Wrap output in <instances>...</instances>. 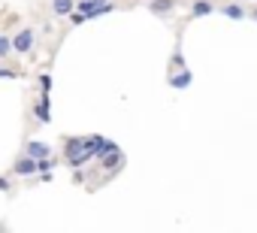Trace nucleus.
<instances>
[{"label":"nucleus","mask_w":257,"mask_h":233,"mask_svg":"<svg viewBox=\"0 0 257 233\" xmlns=\"http://www.w3.org/2000/svg\"><path fill=\"white\" fill-rule=\"evenodd\" d=\"M64 152H67L64 158H67V164H70L73 170H79L82 164H88V161L94 158V155H91V152L85 149L82 137H67V140H64Z\"/></svg>","instance_id":"1"},{"label":"nucleus","mask_w":257,"mask_h":233,"mask_svg":"<svg viewBox=\"0 0 257 233\" xmlns=\"http://www.w3.org/2000/svg\"><path fill=\"white\" fill-rule=\"evenodd\" d=\"M34 46H37V31H31V28H22L13 37V52L16 55H28V52H34Z\"/></svg>","instance_id":"2"},{"label":"nucleus","mask_w":257,"mask_h":233,"mask_svg":"<svg viewBox=\"0 0 257 233\" xmlns=\"http://www.w3.org/2000/svg\"><path fill=\"white\" fill-rule=\"evenodd\" d=\"M97 161H100V170H103V173H115V170H121V167H124V152H121V149L115 146L112 152L100 155Z\"/></svg>","instance_id":"3"},{"label":"nucleus","mask_w":257,"mask_h":233,"mask_svg":"<svg viewBox=\"0 0 257 233\" xmlns=\"http://www.w3.org/2000/svg\"><path fill=\"white\" fill-rule=\"evenodd\" d=\"M25 155L34 158V161H43V158H52V146H46V143H40V140H31V143L25 146Z\"/></svg>","instance_id":"4"},{"label":"nucleus","mask_w":257,"mask_h":233,"mask_svg":"<svg viewBox=\"0 0 257 233\" xmlns=\"http://www.w3.org/2000/svg\"><path fill=\"white\" fill-rule=\"evenodd\" d=\"M34 115H37V122H43V125L52 122V103H49V94H40V100L34 103Z\"/></svg>","instance_id":"5"},{"label":"nucleus","mask_w":257,"mask_h":233,"mask_svg":"<svg viewBox=\"0 0 257 233\" xmlns=\"http://www.w3.org/2000/svg\"><path fill=\"white\" fill-rule=\"evenodd\" d=\"M218 10H221V16H227V19H233V22H245V19H248V10H245L242 4H233V0H230V4H221Z\"/></svg>","instance_id":"6"},{"label":"nucleus","mask_w":257,"mask_h":233,"mask_svg":"<svg viewBox=\"0 0 257 233\" xmlns=\"http://www.w3.org/2000/svg\"><path fill=\"white\" fill-rule=\"evenodd\" d=\"M13 176H37V161L22 155L16 164H13Z\"/></svg>","instance_id":"7"},{"label":"nucleus","mask_w":257,"mask_h":233,"mask_svg":"<svg viewBox=\"0 0 257 233\" xmlns=\"http://www.w3.org/2000/svg\"><path fill=\"white\" fill-rule=\"evenodd\" d=\"M191 82H194V73H191L188 67H182V70H173V73H170V85H173V88H179V91H182V88H188Z\"/></svg>","instance_id":"8"},{"label":"nucleus","mask_w":257,"mask_h":233,"mask_svg":"<svg viewBox=\"0 0 257 233\" xmlns=\"http://www.w3.org/2000/svg\"><path fill=\"white\" fill-rule=\"evenodd\" d=\"M218 7L212 4V0H194V4H191V16L194 19H200V16H209V13H215Z\"/></svg>","instance_id":"9"},{"label":"nucleus","mask_w":257,"mask_h":233,"mask_svg":"<svg viewBox=\"0 0 257 233\" xmlns=\"http://www.w3.org/2000/svg\"><path fill=\"white\" fill-rule=\"evenodd\" d=\"M149 10H152L155 16H167V13H173V10H176V0H152Z\"/></svg>","instance_id":"10"},{"label":"nucleus","mask_w":257,"mask_h":233,"mask_svg":"<svg viewBox=\"0 0 257 233\" xmlns=\"http://www.w3.org/2000/svg\"><path fill=\"white\" fill-rule=\"evenodd\" d=\"M76 10V0H52V13L55 16H70Z\"/></svg>","instance_id":"11"},{"label":"nucleus","mask_w":257,"mask_h":233,"mask_svg":"<svg viewBox=\"0 0 257 233\" xmlns=\"http://www.w3.org/2000/svg\"><path fill=\"white\" fill-rule=\"evenodd\" d=\"M13 55V37L0 34V58H10Z\"/></svg>","instance_id":"12"},{"label":"nucleus","mask_w":257,"mask_h":233,"mask_svg":"<svg viewBox=\"0 0 257 233\" xmlns=\"http://www.w3.org/2000/svg\"><path fill=\"white\" fill-rule=\"evenodd\" d=\"M52 170H55V161H52V158L37 161V176H40V173H52Z\"/></svg>","instance_id":"13"},{"label":"nucleus","mask_w":257,"mask_h":233,"mask_svg":"<svg viewBox=\"0 0 257 233\" xmlns=\"http://www.w3.org/2000/svg\"><path fill=\"white\" fill-rule=\"evenodd\" d=\"M52 91V76H40V94H49Z\"/></svg>","instance_id":"14"},{"label":"nucleus","mask_w":257,"mask_h":233,"mask_svg":"<svg viewBox=\"0 0 257 233\" xmlns=\"http://www.w3.org/2000/svg\"><path fill=\"white\" fill-rule=\"evenodd\" d=\"M0 79H19V73L10 70V67H0Z\"/></svg>","instance_id":"15"},{"label":"nucleus","mask_w":257,"mask_h":233,"mask_svg":"<svg viewBox=\"0 0 257 233\" xmlns=\"http://www.w3.org/2000/svg\"><path fill=\"white\" fill-rule=\"evenodd\" d=\"M70 22H73V25H82V22H88V19H85L82 13H76V10H73V13H70Z\"/></svg>","instance_id":"16"},{"label":"nucleus","mask_w":257,"mask_h":233,"mask_svg":"<svg viewBox=\"0 0 257 233\" xmlns=\"http://www.w3.org/2000/svg\"><path fill=\"white\" fill-rule=\"evenodd\" d=\"M10 188H13V179L4 176V179H0V191H10Z\"/></svg>","instance_id":"17"},{"label":"nucleus","mask_w":257,"mask_h":233,"mask_svg":"<svg viewBox=\"0 0 257 233\" xmlns=\"http://www.w3.org/2000/svg\"><path fill=\"white\" fill-rule=\"evenodd\" d=\"M248 19H254V22H257V10H251V13H248Z\"/></svg>","instance_id":"18"},{"label":"nucleus","mask_w":257,"mask_h":233,"mask_svg":"<svg viewBox=\"0 0 257 233\" xmlns=\"http://www.w3.org/2000/svg\"><path fill=\"white\" fill-rule=\"evenodd\" d=\"M254 4H257V0H254Z\"/></svg>","instance_id":"19"},{"label":"nucleus","mask_w":257,"mask_h":233,"mask_svg":"<svg viewBox=\"0 0 257 233\" xmlns=\"http://www.w3.org/2000/svg\"><path fill=\"white\" fill-rule=\"evenodd\" d=\"M100 4H103V0H100Z\"/></svg>","instance_id":"20"}]
</instances>
